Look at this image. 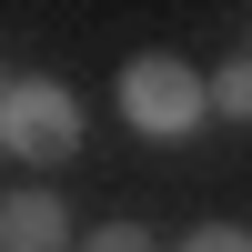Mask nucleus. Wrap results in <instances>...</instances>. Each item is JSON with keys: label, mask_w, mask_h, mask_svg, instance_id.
I'll list each match as a JSON object with an SVG mask.
<instances>
[{"label": "nucleus", "mask_w": 252, "mask_h": 252, "mask_svg": "<svg viewBox=\"0 0 252 252\" xmlns=\"http://www.w3.org/2000/svg\"><path fill=\"white\" fill-rule=\"evenodd\" d=\"M202 111H212V81H202L192 61H172V51L121 61V121H131L141 141H192Z\"/></svg>", "instance_id": "obj_1"}, {"label": "nucleus", "mask_w": 252, "mask_h": 252, "mask_svg": "<svg viewBox=\"0 0 252 252\" xmlns=\"http://www.w3.org/2000/svg\"><path fill=\"white\" fill-rule=\"evenodd\" d=\"M0 152H20V161H71V152H81V101L61 91V81H10V101H0Z\"/></svg>", "instance_id": "obj_2"}, {"label": "nucleus", "mask_w": 252, "mask_h": 252, "mask_svg": "<svg viewBox=\"0 0 252 252\" xmlns=\"http://www.w3.org/2000/svg\"><path fill=\"white\" fill-rule=\"evenodd\" d=\"M0 252H71L61 192H10V202H0Z\"/></svg>", "instance_id": "obj_3"}, {"label": "nucleus", "mask_w": 252, "mask_h": 252, "mask_svg": "<svg viewBox=\"0 0 252 252\" xmlns=\"http://www.w3.org/2000/svg\"><path fill=\"white\" fill-rule=\"evenodd\" d=\"M212 111L222 121H252V61H222L212 71Z\"/></svg>", "instance_id": "obj_4"}, {"label": "nucleus", "mask_w": 252, "mask_h": 252, "mask_svg": "<svg viewBox=\"0 0 252 252\" xmlns=\"http://www.w3.org/2000/svg\"><path fill=\"white\" fill-rule=\"evenodd\" d=\"M81 252H152V232H141V222H101Z\"/></svg>", "instance_id": "obj_5"}, {"label": "nucleus", "mask_w": 252, "mask_h": 252, "mask_svg": "<svg viewBox=\"0 0 252 252\" xmlns=\"http://www.w3.org/2000/svg\"><path fill=\"white\" fill-rule=\"evenodd\" d=\"M182 252H252V232H242V222H202Z\"/></svg>", "instance_id": "obj_6"}, {"label": "nucleus", "mask_w": 252, "mask_h": 252, "mask_svg": "<svg viewBox=\"0 0 252 252\" xmlns=\"http://www.w3.org/2000/svg\"><path fill=\"white\" fill-rule=\"evenodd\" d=\"M0 101H10V81H0Z\"/></svg>", "instance_id": "obj_7"}]
</instances>
